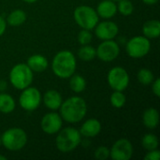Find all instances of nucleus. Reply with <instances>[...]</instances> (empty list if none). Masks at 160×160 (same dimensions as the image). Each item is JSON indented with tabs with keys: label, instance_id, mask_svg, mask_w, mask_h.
Returning a JSON list of instances; mask_svg holds the SVG:
<instances>
[{
	"label": "nucleus",
	"instance_id": "obj_21",
	"mask_svg": "<svg viewBox=\"0 0 160 160\" xmlns=\"http://www.w3.org/2000/svg\"><path fill=\"white\" fill-rule=\"evenodd\" d=\"M26 21V14L22 9H15L9 13L7 18V22L11 26L22 25Z\"/></svg>",
	"mask_w": 160,
	"mask_h": 160
},
{
	"label": "nucleus",
	"instance_id": "obj_8",
	"mask_svg": "<svg viewBox=\"0 0 160 160\" xmlns=\"http://www.w3.org/2000/svg\"><path fill=\"white\" fill-rule=\"evenodd\" d=\"M19 103L20 106L25 111H35L41 103V94L37 88L28 86L22 89L19 98Z\"/></svg>",
	"mask_w": 160,
	"mask_h": 160
},
{
	"label": "nucleus",
	"instance_id": "obj_7",
	"mask_svg": "<svg viewBox=\"0 0 160 160\" xmlns=\"http://www.w3.org/2000/svg\"><path fill=\"white\" fill-rule=\"evenodd\" d=\"M151 49V42L149 38L144 36H136L130 38L127 43V52L132 58L144 57Z\"/></svg>",
	"mask_w": 160,
	"mask_h": 160
},
{
	"label": "nucleus",
	"instance_id": "obj_11",
	"mask_svg": "<svg viewBox=\"0 0 160 160\" xmlns=\"http://www.w3.org/2000/svg\"><path fill=\"white\" fill-rule=\"evenodd\" d=\"M133 155V145L127 139L116 141L110 150V157L113 160H128Z\"/></svg>",
	"mask_w": 160,
	"mask_h": 160
},
{
	"label": "nucleus",
	"instance_id": "obj_18",
	"mask_svg": "<svg viewBox=\"0 0 160 160\" xmlns=\"http://www.w3.org/2000/svg\"><path fill=\"white\" fill-rule=\"evenodd\" d=\"M142 122L143 125L150 128H156L159 123V112L155 108H149L144 111L142 114Z\"/></svg>",
	"mask_w": 160,
	"mask_h": 160
},
{
	"label": "nucleus",
	"instance_id": "obj_22",
	"mask_svg": "<svg viewBox=\"0 0 160 160\" xmlns=\"http://www.w3.org/2000/svg\"><path fill=\"white\" fill-rule=\"evenodd\" d=\"M69 81V87L74 93H82L86 88V82L85 79L79 74H73L70 77Z\"/></svg>",
	"mask_w": 160,
	"mask_h": 160
},
{
	"label": "nucleus",
	"instance_id": "obj_3",
	"mask_svg": "<svg viewBox=\"0 0 160 160\" xmlns=\"http://www.w3.org/2000/svg\"><path fill=\"white\" fill-rule=\"evenodd\" d=\"M81 133L75 128H66L60 129L55 139V145L62 153H69L75 150L81 143Z\"/></svg>",
	"mask_w": 160,
	"mask_h": 160
},
{
	"label": "nucleus",
	"instance_id": "obj_31",
	"mask_svg": "<svg viewBox=\"0 0 160 160\" xmlns=\"http://www.w3.org/2000/svg\"><path fill=\"white\" fill-rule=\"evenodd\" d=\"M153 93L156 97H160V79L158 78L155 81H153V86H152Z\"/></svg>",
	"mask_w": 160,
	"mask_h": 160
},
{
	"label": "nucleus",
	"instance_id": "obj_5",
	"mask_svg": "<svg viewBox=\"0 0 160 160\" xmlns=\"http://www.w3.org/2000/svg\"><path fill=\"white\" fill-rule=\"evenodd\" d=\"M9 81L13 87L22 90L33 82V71L26 64H17L9 72Z\"/></svg>",
	"mask_w": 160,
	"mask_h": 160
},
{
	"label": "nucleus",
	"instance_id": "obj_34",
	"mask_svg": "<svg viewBox=\"0 0 160 160\" xmlns=\"http://www.w3.org/2000/svg\"><path fill=\"white\" fill-rule=\"evenodd\" d=\"M159 0H142L143 3H145L146 5H155L158 2Z\"/></svg>",
	"mask_w": 160,
	"mask_h": 160
},
{
	"label": "nucleus",
	"instance_id": "obj_38",
	"mask_svg": "<svg viewBox=\"0 0 160 160\" xmlns=\"http://www.w3.org/2000/svg\"><path fill=\"white\" fill-rule=\"evenodd\" d=\"M112 1H114V2H118V1H120V0H112Z\"/></svg>",
	"mask_w": 160,
	"mask_h": 160
},
{
	"label": "nucleus",
	"instance_id": "obj_32",
	"mask_svg": "<svg viewBox=\"0 0 160 160\" xmlns=\"http://www.w3.org/2000/svg\"><path fill=\"white\" fill-rule=\"evenodd\" d=\"M6 28H7V22L4 20L3 17L0 16V37L5 33Z\"/></svg>",
	"mask_w": 160,
	"mask_h": 160
},
{
	"label": "nucleus",
	"instance_id": "obj_14",
	"mask_svg": "<svg viewBox=\"0 0 160 160\" xmlns=\"http://www.w3.org/2000/svg\"><path fill=\"white\" fill-rule=\"evenodd\" d=\"M81 136L85 138H94L98 136L101 131V124L98 119L91 118L86 120L80 128Z\"/></svg>",
	"mask_w": 160,
	"mask_h": 160
},
{
	"label": "nucleus",
	"instance_id": "obj_20",
	"mask_svg": "<svg viewBox=\"0 0 160 160\" xmlns=\"http://www.w3.org/2000/svg\"><path fill=\"white\" fill-rule=\"evenodd\" d=\"M16 106L14 98L8 94H0V112L2 113H10L14 111Z\"/></svg>",
	"mask_w": 160,
	"mask_h": 160
},
{
	"label": "nucleus",
	"instance_id": "obj_30",
	"mask_svg": "<svg viewBox=\"0 0 160 160\" xmlns=\"http://www.w3.org/2000/svg\"><path fill=\"white\" fill-rule=\"evenodd\" d=\"M160 158V152L158 149L151 150L147 153V155L144 157L145 160H159Z\"/></svg>",
	"mask_w": 160,
	"mask_h": 160
},
{
	"label": "nucleus",
	"instance_id": "obj_33",
	"mask_svg": "<svg viewBox=\"0 0 160 160\" xmlns=\"http://www.w3.org/2000/svg\"><path fill=\"white\" fill-rule=\"evenodd\" d=\"M6 88H7V83H6V82H5V81H0V91L3 92V91L6 90Z\"/></svg>",
	"mask_w": 160,
	"mask_h": 160
},
{
	"label": "nucleus",
	"instance_id": "obj_23",
	"mask_svg": "<svg viewBox=\"0 0 160 160\" xmlns=\"http://www.w3.org/2000/svg\"><path fill=\"white\" fill-rule=\"evenodd\" d=\"M78 56L81 60L82 61H92L97 57V52L96 49L88 44L86 45H82V47L78 51Z\"/></svg>",
	"mask_w": 160,
	"mask_h": 160
},
{
	"label": "nucleus",
	"instance_id": "obj_9",
	"mask_svg": "<svg viewBox=\"0 0 160 160\" xmlns=\"http://www.w3.org/2000/svg\"><path fill=\"white\" fill-rule=\"evenodd\" d=\"M108 83L114 91H124L129 84V75L122 67H114L108 73Z\"/></svg>",
	"mask_w": 160,
	"mask_h": 160
},
{
	"label": "nucleus",
	"instance_id": "obj_24",
	"mask_svg": "<svg viewBox=\"0 0 160 160\" xmlns=\"http://www.w3.org/2000/svg\"><path fill=\"white\" fill-rule=\"evenodd\" d=\"M142 147L148 151L155 150V149H158V139L155 134L148 133L143 136L142 140Z\"/></svg>",
	"mask_w": 160,
	"mask_h": 160
},
{
	"label": "nucleus",
	"instance_id": "obj_25",
	"mask_svg": "<svg viewBox=\"0 0 160 160\" xmlns=\"http://www.w3.org/2000/svg\"><path fill=\"white\" fill-rule=\"evenodd\" d=\"M110 100H111V104L114 108L120 109V108H123L124 105L126 104L127 98H126V96L124 95L123 91H114L112 94Z\"/></svg>",
	"mask_w": 160,
	"mask_h": 160
},
{
	"label": "nucleus",
	"instance_id": "obj_36",
	"mask_svg": "<svg viewBox=\"0 0 160 160\" xmlns=\"http://www.w3.org/2000/svg\"><path fill=\"white\" fill-rule=\"evenodd\" d=\"M6 159H7V158H6V157H4V156L0 155V160H6Z\"/></svg>",
	"mask_w": 160,
	"mask_h": 160
},
{
	"label": "nucleus",
	"instance_id": "obj_10",
	"mask_svg": "<svg viewBox=\"0 0 160 160\" xmlns=\"http://www.w3.org/2000/svg\"><path fill=\"white\" fill-rule=\"evenodd\" d=\"M97 57L99 58L103 62H112L116 59L120 53V47L117 42L113 41L112 39L110 40H103L98 49L96 50Z\"/></svg>",
	"mask_w": 160,
	"mask_h": 160
},
{
	"label": "nucleus",
	"instance_id": "obj_19",
	"mask_svg": "<svg viewBox=\"0 0 160 160\" xmlns=\"http://www.w3.org/2000/svg\"><path fill=\"white\" fill-rule=\"evenodd\" d=\"M142 33L147 38H157L160 36V22L158 20L147 21L142 26Z\"/></svg>",
	"mask_w": 160,
	"mask_h": 160
},
{
	"label": "nucleus",
	"instance_id": "obj_35",
	"mask_svg": "<svg viewBox=\"0 0 160 160\" xmlns=\"http://www.w3.org/2000/svg\"><path fill=\"white\" fill-rule=\"evenodd\" d=\"M25 3H28V4H32V3H35V2H37L38 0H23Z\"/></svg>",
	"mask_w": 160,
	"mask_h": 160
},
{
	"label": "nucleus",
	"instance_id": "obj_17",
	"mask_svg": "<svg viewBox=\"0 0 160 160\" xmlns=\"http://www.w3.org/2000/svg\"><path fill=\"white\" fill-rule=\"evenodd\" d=\"M33 72H43L48 68V60L41 54H34L30 56L26 64Z\"/></svg>",
	"mask_w": 160,
	"mask_h": 160
},
{
	"label": "nucleus",
	"instance_id": "obj_16",
	"mask_svg": "<svg viewBox=\"0 0 160 160\" xmlns=\"http://www.w3.org/2000/svg\"><path fill=\"white\" fill-rule=\"evenodd\" d=\"M43 102L48 109L52 111H56L60 108L63 102V98L58 91L49 90L45 93L43 97Z\"/></svg>",
	"mask_w": 160,
	"mask_h": 160
},
{
	"label": "nucleus",
	"instance_id": "obj_28",
	"mask_svg": "<svg viewBox=\"0 0 160 160\" xmlns=\"http://www.w3.org/2000/svg\"><path fill=\"white\" fill-rule=\"evenodd\" d=\"M92 34L90 30L87 29H82L79 34H78V41L81 45H86L89 44L92 40Z\"/></svg>",
	"mask_w": 160,
	"mask_h": 160
},
{
	"label": "nucleus",
	"instance_id": "obj_15",
	"mask_svg": "<svg viewBox=\"0 0 160 160\" xmlns=\"http://www.w3.org/2000/svg\"><path fill=\"white\" fill-rule=\"evenodd\" d=\"M96 11L98 17L102 19H111L117 13V6L112 0H103L98 5Z\"/></svg>",
	"mask_w": 160,
	"mask_h": 160
},
{
	"label": "nucleus",
	"instance_id": "obj_2",
	"mask_svg": "<svg viewBox=\"0 0 160 160\" xmlns=\"http://www.w3.org/2000/svg\"><path fill=\"white\" fill-rule=\"evenodd\" d=\"M76 68V57L69 51H61L57 52L52 62V72L61 79L69 78L74 74Z\"/></svg>",
	"mask_w": 160,
	"mask_h": 160
},
{
	"label": "nucleus",
	"instance_id": "obj_4",
	"mask_svg": "<svg viewBox=\"0 0 160 160\" xmlns=\"http://www.w3.org/2000/svg\"><path fill=\"white\" fill-rule=\"evenodd\" d=\"M1 142L8 151H19L25 146L27 135L25 131L20 128H11L2 134Z\"/></svg>",
	"mask_w": 160,
	"mask_h": 160
},
{
	"label": "nucleus",
	"instance_id": "obj_27",
	"mask_svg": "<svg viewBox=\"0 0 160 160\" xmlns=\"http://www.w3.org/2000/svg\"><path fill=\"white\" fill-rule=\"evenodd\" d=\"M117 11H119L124 16H129L134 11V6L130 0H120L118 1Z\"/></svg>",
	"mask_w": 160,
	"mask_h": 160
},
{
	"label": "nucleus",
	"instance_id": "obj_13",
	"mask_svg": "<svg viewBox=\"0 0 160 160\" xmlns=\"http://www.w3.org/2000/svg\"><path fill=\"white\" fill-rule=\"evenodd\" d=\"M95 28V33L97 37L101 40L113 39L119 32L118 25L112 21H104L101 22H98Z\"/></svg>",
	"mask_w": 160,
	"mask_h": 160
},
{
	"label": "nucleus",
	"instance_id": "obj_29",
	"mask_svg": "<svg viewBox=\"0 0 160 160\" xmlns=\"http://www.w3.org/2000/svg\"><path fill=\"white\" fill-rule=\"evenodd\" d=\"M95 158L98 160H106L110 158V149L106 146H99L95 151Z\"/></svg>",
	"mask_w": 160,
	"mask_h": 160
},
{
	"label": "nucleus",
	"instance_id": "obj_26",
	"mask_svg": "<svg viewBox=\"0 0 160 160\" xmlns=\"http://www.w3.org/2000/svg\"><path fill=\"white\" fill-rule=\"evenodd\" d=\"M137 77H138L139 82L142 84H143V85L151 84L153 82L154 79H155L153 72L150 69H148V68H142V69H140L139 72H138Z\"/></svg>",
	"mask_w": 160,
	"mask_h": 160
},
{
	"label": "nucleus",
	"instance_id": "obj_12",
	"mask_svg": "<svg viewBox=\"0 0 160 160\" xmlns=\"http://www.w3.org/2000/svg\"><path fill=\"white\" fill-rule=\"evenodd\" d=\"M63 119L60 114L56 112H49L46 113L41 120L40 127L43 132L49 135H52L58 133L62 128Z\"/></svg>",
	"mask_w": 160,
	"mask_h": 160
},
{
	"label": "nucleus",
	"instance_id": "obj_37",
	"mask_svg": "<svg viewBox=\"0 0 160 160\" xmlns=\"http://www.w3.org/2000/svg\"><path fill=\"white\" fill-rule=\"evenodd\" d=\"M2 145V142H1V137H0V146Z\"/></svg>",
	"mask_w": 160,
	"mask_h": 160
},
{
	"label": "nucleus",
	"instance_id": "obj_1",
	"mask_svg": "<svg viewBox=\"0 0 160 160\" xmlns=\"http://www.w3.org/2000/svg\"><path fill=\"white\" fill-rule=\"evenodd\" d=\"M59 109L62 119L71 124L81 122L87 112V105L85 100L77 96L68 98L63 101Z\"/></svg>",
	"mask_w": 160,
	"mask_h": 160
},
{
	"label": "nucleus",
	"instance_id": "obj_6",
	"mask_svg": "<svg viewBox=\"0 0 160 160\" xmlns=\"http://www.w3.org/2000/svg\"><path fill=\"white\" fill-rule=\"evenodd\" d=\"M74 20L82 29L92 30L98 22L97 11L89 6H79L74 10Z\"/></svg>",
	"mask_w": 160,
	"mask_h": 160
}]
</instances>
